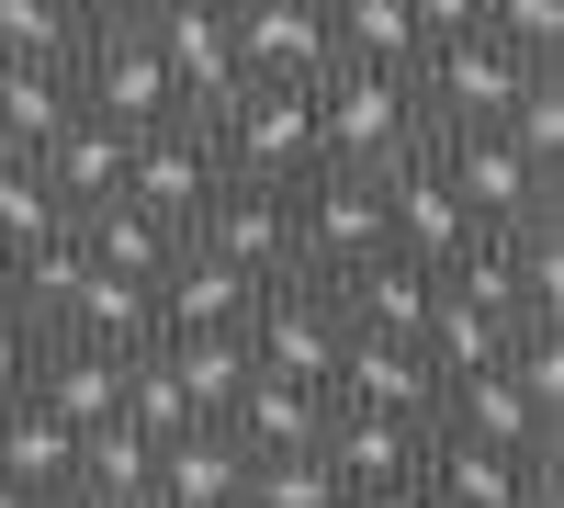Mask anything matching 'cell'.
<instances>
[{
    "mask_svg": "<svg viewBox=\"0 0 564 508\" xmlns=\"http://www.w3.org/2000/svg\"><path fill=\"white\" fill-rule=\"evenodd\" d=\"M226 508H249V497H226Z\"/></svg>",
    "mask_w": 564,
    "mask_h": 508,
    "instance_id": "ee69618b",
    "label": "cell"
},
{
    "mask_svg": "<svg viewBox=\"0 0 564 508\" xmlns=\"http://www.w3.org/2000/svg\"><path fill=\"white\" fill-rule=\"evenodd\" d=\"M124 148H135L124 125H102V114H68V125L45 136L34 159H45V181H57V204H68V215H90V204H113V193H124Z\"/></svg>",
    "mask_w": 564,
    "mask_h": 508,
    "instance_id": "603a6c76",
    "label": "cell"
},
{
    "mask_svg": "<svg viewBox=\"0 0 564 508\" xmlns=\"http://www.w3.org/2000/svg\"><path fill=\"white\" fill-rule=\"evenodd\" d=\"M34 350H45V328H34L12 294H0V396H23V385H34Z\"/></svg>",
    "mask_w": 564,
    "mask_h": 508,
    "instance_id": "74e56055",
    "label": "cell"
},
{
    "mask_svg": "<svg viewBox=\"0 0 564 508\" xmlns=\"http://www.w3.org/2000/svg\"><path fill=\"white\" fill-rule=\"evenodd\" d=\"M350 508H441V497H430V486H417V475H406V486H361Z\"/></svg>",
    "mask_w": 564,
    "mask_h": 508,
    "instance_id": "ab89813d",
    "label": "cell"
},
{
    "mask_svg": "<svg viewBox=\"0 0 564 508\" xmlns=\"http://www.w3.org/2000/svg\"><path fill=\"white\" fill-rule=\"evenodd\" d=\"M327 385H294V374H249L238 385V407H226V430L249 441V464L260 452H316V430H327Z\"/></svg>",
    "mask_w": 564,
    "mask_h": 508,
    "instance_id": "44dd1931",
    "label": "cell"
},
{
    "mask_svg": "<svg viewBox=\"0 0 564 508\" xmlns=\"http://www.w3.org/2000/svg\"><path fill=\"white\" fill-rule=\"evenodd\" d=\"M68 114H79V90L57 57H0V148H45Z\"/></svg>",
    "mask_w": 564,
    "mask_h": 508,
    "instance_id": "83f0119b",
    "label": "cell"
},
{
    "mask_svg": "<svg viewBox=\"0 0 564 508\" xmlns=\"http://www.w3.org/2000/svg\"><path fill=\"white\" fill-rule=\"evenodd\" d=\"M327 12V45H339V57H372V68H417V12L406 0H316Z\"/></svg>",
    "mask_w": 564,
    "mask_h": 508,
    "instance_id": "4dcf8cb0",
    "label": "cell"
},
{
    "mask_svg": "<svg viewBox=\"0 0 564 508\" xmlns=\"http://www.w3.org/2000/svg\"><path fill=\"white\" fill-rule=\"evenodd\" d=\"M79 34H90V23H68L57 0H0V57H57V68H68Z\"/></svg>",
    "mask_w": 564,
    "mask_h": 508,
    "instance_id": "e575fe53",
    "label": "cell"
},
{
    "mask_svg": "<svg viewBox=\"0 0 564 508\" xmlns=\"http://www.w3.org/2000/svg\"><path fill=\"white\" fill-rule=\"evenodd\" d=\"M305 102H316V170H395L406 148H430V114H417L406 68L339 57L327 79H305Z\"/></svg>",
    "mask_w": 564,
    "mask_h": 508,
    "instance_id": "6da1fadb",
    "label": "cell"
},
{
    "mask_svg": "<svg viewBox=\"0 0 564 508\" xmlns=\"http://www.w3.org/2000/svg\"><path fill=\"white\" fill-rule=\"evenodd\" d=\"M68 90H79V114H102V125H124V136H148V125L181 114V90H170V68H159L148 12L90 23V34H79V57H68Z\"/></svg>",
    "mask_w": 564,
    "mask_h": 508,
    "instance_id": "277c9868",
    "label": "cell"
},
{
    "mask_svg": "<svg viewBox=\"0 0 564 508\" xmlns=\"http://www.w3.org/2000/svg\"><path fill=\"white\" fill-rule=\"evenodd\" d=\"M417 34H463V23H486V0H406Z\"/></svg>",
    "mask_w": 564,
    "mask_h": 508,
    "instance_id": "f35d334b",
    "label": "cell"
},
{
    "mask_svg": "<svg viewBox=\"0 0 564 508\" xmlns=\"http://www.w3.org/2000/svg\"><path fill=\"white\" fill-rule=\"evenodd\" d=\"M148 464H159V441L135 419H90L79 452H68V497L57 508H148Z\"/></svg>",
    "mask_w": 564,
    "mask_h": 508,
    "instance_id": "ffe728a7",
    "label": "cell"
},
{
    "mask_svg": "<svg viewBox=\"0 0 564 508\" xmlns=\"http://www.w3.org/2000/svg\"><path fill=\"white\" fill-rule=\"evenodd\" d=\"M486 34L531 45V57H564V0H486Z\"/></svg>",
    "mask_w": 564,
    "mask_h": 508,
    "instance_id": "8d00e7d4",
    "label": "cell"
},
{
    "mask_svg": "<svg viewBox=\"0 0 564 508\" xmlns=\"http://www.w3.org/2000/svg\"><path fill=\"white\" fill-rule=\"evenodd\" d=\"M327 396H339V407H384V419H441V374L417 361V339H372V328L339 339Z\"/></svg>",
    "mask_w": 564,
    "mask_h": 508,
    "instance_id": "4fadbf2b",
    "label": "cell"
},
{
    "mask_svg": "<svg viewBox=\"0 0 564 508\" xmlns=\"http://www.w3.org/2000/svg\"><path fill=\"white\" fill-rule=\"evenodd\" d=\"M339 305H350V328H372V339H417L430 305H441V271L406 260V249H372V260L339 271Z\"/></svg>",
    "mask_w": 564,
    "mask_h": 508,
    "instance_id": "d6986e66",
    "label": "cell"
},
{
    "mask_svg": "<svg viewBox=\"0 0 564 508\" xmlns=\"http://www.w3.org/2000/svg\"><path fill=\"white\" fill-rule=\"evenodd\" d=\"M124 374H135V350H113V339H79V328H45V350H34V407H57L68 430H90V419H113L124 407Z\"/></svg>",
    "mask_w": 564,
    "mask_h": 508,
    "instance_id": "5bb4252c",
    "label": "cell"
},
{
    "mask_svg": "<svg viewBox=\"0 0 564 508\" xmlns=\"http://www.w3.org/2000/svg\"><path fill=\"white\" fill-rule=\"evenodd\" d=\"M45 238H68V204H57V181H45L34 148H0V260H23Z\"/></svg>",
    "mask_w": 564,
    "mask_h": 508,
    "instance_id": "f1b7e54d",
    "label": "cell"
},
{
    "mask_svg": "<svg viewBox=\"0 0 564 508\" xmlns=\"http://www.w3.org/2000/svg\"><path fill=\"white\" fill-rule=\"evenodd\" d=\"M215 181H226V159H215L204 114H170V125H148V136L124 148V204L159 215V226H193Z\"/></svg>",
    "mask_w": 564,
    "mask_h": 508,
    "instance_id": "9c48e42d",
    "label": "cell"
},
{
    "mask_svg": "<svg viewBox=\"0 0 564 508\" xmlns=\"http://www.w3.org/2000/svg\"><path fill=\"white\" fill-rule=\"evenodd\" d=\"M508 339H520V316H508V305H463V294H441L430 328H417V361L452 385V374H486V361H508Z\"/></svg>",
    "mask_w": 564,
    "mask_h": 508,
    "instance_id": "4316f807",
    "label": "cell"
},
{
    "mask_svg": "<svg viewBox=\"0 0 564 508\" xmlns=\"http://www.w3.org/2000/svg\"><path fill=\"white\" fill-rule=\"evenodd\" d=\"M79 339H113V350H148L159 339V283H124V271H90L79 305H68Z\"/></svg>",
    "mask_w": 564,
    "mask_h": 508,
    "instance_id": "1f68e13d",
    "label": "cell"
},
{
    "mask_svg": "<svg viewBox=\"0 0 564 508\" xmlns=\"http://www.w3.org/2000/svg\"><path fill=\"white\" fill-rule=\"evenodd\" d=\"M113 419H135L148 441H170V430H193V407H181V385L159 374V350H135V374H124V407Z\"/></svg>",
    "mask_w": 564,
    "mask_h": 508,
    "instance_id": "d590c367",
    "label": "cell"
},
{
    "mask_svg": "<svg viewBox=\"0 0 564 508\" xmlns=\"http://www.w3.org/2000/svg\"><path fill=\"white\" fill-rule=\"evenodd\" d=\"M238 486H249V441L226 430V419L170 430V441H159V464H148V508H226Z\"/></svg>",
    "mask_w": 564,
    "mask_h": 508,
    "instance_id": "2e32d148",
    "label": "cell"
},
{
    "mask_svg": "<svg viewBox=\"0 0 564 508\" xmlns=\"http://www.w3.org/2000/svg\"><path fill=\"white\" fill-rule=\"evenodd\" d=\"M57 12H68V23H113L124 0H57Z\"/></svg>",
    "mask_w": 564,
    "mask_h": 508,
    "instance_id": "60d3db41",
    "label": "cell"
},
{
    "mask_svg": "<svg viewBox=\"0 0 564 508\" xmlns=\"http://www.w3.org/2000/svg\"><path fill=\"white\" fill-rule=\"evenodd\" d=\"M68 238L90 249V271H124V283H159V271H170V249H181V226H159V215H135V204L113 193V204H90V215H68Z\"/></svg>",
    "mask_w": 564,
    "mask_h": 508,
    "instance_id": "d4e9b609",
    "label": "cell"
},
{
    "mask_svg": "<svg viewBox=\"0 0 564 508\" xmlns=\"http://www.w3.org/2000/svg\"><path fill=\"white\" fill-rule=\"evenodd\" d=\"M249 361L260 374H294V385H327V361H339V339H350V305H339V283L327 271H282V283H260L249 294Z\"/></svg>",
    "mask_w": 564,
    "mask_h": 508,
    "instance_id": "8992f818",
    "label": "cell"
},
{
    "mask_svg": "<svg viewBox=\"0 0 564 508\" xmlns=\"http://www.w3.org/2000/svg\"><path fill=\"white\" fill-rule=\"evenodd\" d=\"M441 430H475V441H508V452H564V419H542L508 361H486V374H452V385H441Z\"/></svg>",
    "mask_w": 564,
    "mask_h": 508,
    "instance_id": "ac0fdd59",
    "label": "cell"
},
{
    "mask_svg": "<svg viewBox=\"0 0 564 508\" xmlns=\"http://www.w3.org/2000/svg\"><path fill=\"white\" fill-rule=\"evenodd\" d=\"M0 508H57V497H34V486H12V475H0Z\"/></svg>",
    "mask_w": 564,
    "mask_h": 508,
    "instance_id": "b9f144b4",
    "label": "cell"
},
{
    "mask_svg": "<svg viewBox=\"0 0 564 508\" xmlns=\"http://www.w3.org/2000/svg\"><path fill=\"white\" fill-rule=\"evenodd\" d=\"M430 159H441V181L463 193V215L497 226V238L564 204V170H542L508 125H430Z\"/></svg>",
    "mask_w": 564,
    "mask_h": 508,
    "instance_id": "7a4b0ae2",
    "label": "cell"
},
{
    "mask_svg": "<svg viewBox=\"0 0 564 508\" xmlns=\"http://www.w3.org/2000/svg\"><path fill=\"white\" fill-rule=\"evenodd\" d=\"M148 34H159V68H170V90H181V114H215L226 90L249 79V68H238V23H226V0H159Z\"/></svg>",
    "mask_w": 564,
    "mask_h": 508,
    "instance_id": "30bf717a",
    "label": "cell"
},
{
    "mask_svg": "<svg viewBox=\"0 0 564 508\" xmlns=\"http://www.w3.org/2000/svg\"><path fill=\"white\" fill-rule=\"evenodd\" d=\"M226 23H238V68L249 79H327L339 68L316 0H226Z\"/></svg>",
    "mask_w": 564,
    "mask_h": 508,
    "instance_id": "9a60e30c",
    "label": "cell"
},
{
    "mask_svg": "<svg viewBox=\"0 0 564 508\" xmlns=\"http://www.w3.org/2000/svg\"><path fill=\"white\" fill-rule=\"evenodd\" d=\"M553 452H508V441H475V430H441L430 419V452H417V486L441 508H531V475Z\"/></svg>",
    "mask_w": 564,
    "mask_h": 508,
    "instance_id": "7c38bea8",
    "label": "cell"
},
{
    "mask_svg": "<svg viewBox=\"0 0 564 508\" xmlns=\"http://www.w3.org/2000/svg\"><path fill=\"white\" fill-rule=\"evenodd\" d=\"M148 350H159V374L181 385V407H193V419H226V407H238V385L260 374L238 328H170V339H148Z\"/></svg>",
    "mask_w": 564,
    "mask_h": 508,
    "instance_id": "cb8c5ba5",
    "label": "cell"
},
{
    "mask_svg": "<svg viewBox=\"0 0 564 508\" xmlns=\"http://www.w3.org/2000/svg\"><path fill=\"white\" fill-rule=\"evenodd\" d=\"M249 271H226L215 249H193V238H181L170 249V271H159V339L170 328H249Z\"/></svg>",
    "mask_w": 564,
    "mask_h": 508,
    "instance_id": "7402d4cb",
    "label": "cell"
},
{
    "mask_svg": "<svg viewBox=\"0 0 564 508\" xmlns=\"http://www.w3.org/2000/svg\"><path fill=\"white\" fill-rule=\"evenodd\" d=\"M372 249H395L384 181L372 170H305L294 181V271H327V283H339V271L372 260Z\"/></svg>",
    "mask_w": 564,
    "mask_h": 508,
    "instance_id": "52a82bcc",
    "label": "cell"
},
{
    "mask_svg": "<svg viewBox=\"0 0 564 508\" xmlns=\"http://www.w3.org/2000/svg\"><path fill=\"white\" fill-rule=\"evenodd\" d=\"M68 452H79V430L57 419V407L0 396V475H12V486H34V497H68Z\"/></svg>",
    "mask_w": 564,
    "mask_h": 508,
    "instance_id": "484cf974",
    "label": "cell"
},
{
    "mask_svg": "<svg viewBox=\"0 0 564 508\" xmlns=\"http://www.w3.org/2000/svg\"><path fill=\"white\" fill-rule=\"evenodd\" d=\"M124 12H159V0H124Z\"/></svg>",
    "mask_w": 564,
    "mask_h": 508,
    "instance_id": "7bdbcfd3",
    "label": "cell"
},
{
    "mask_svg": "<svg viewBox=\"0 0 564 508\" xmlns=\"http://www.w3.org/2000/svg\"><path fill=\"white\" fill-rule=\"evenodd\" d=\"M181 238L215 249L226 271H249V283H282L294 271V181H215Z\"/></svg>",
    "mask_w": 564,
    "mask_h": 508,
    "instance_id": "ba28073f",
    "label": "cell"
},
{
    "mask_svg": "<svg viewBox=\"0 0 564 508\" xmlns=\"http://www.w3.org/2000/svg\"><path fill=\"white\" fill-rule=\"evenodd\" d=\"M372 181H384V226H395V249L406 260H463V249H475V238H497V226H475V215H463V193H452V181H441V159L430 148H406L395 170H372Z\"/></svg>",
    "mask_w": 564,
    "mask_h": 508,
    "instance_id": "8fae6325",
    "label": "cell"
},
{
    "mask_svg": "<svg viewBox=\"0 0 564 508\" xmlns=\"http://www.w3.org/2000/svg\"><path fill=\"white\" fill-rule=\"evenodd\" d=\"M79 283H90V249H79V238H45V249H23V260H0V294H12L34 328H68Z\"/></svg>",
    "mask_w": 564,
    "mask_h": 508,
    "instance_id": "f546056e",
    "label": "cell"
},
{
    "mask_svg": "<svg viewBox=\"0 0 564 508\" xmlns=\"http://www.w3.org/2000/svg\"><path fill=\"white\" fill-rule=\"evenodd\" d=\"M238 497L249 508H350V486L327 475V452H260Z\"/></svg>",
    "mask_w": 564,
    "mask_h": 508,
    "instance_id": "d6a6232c",
    "label": "cell"
},
{
    "mask_svg": "<svg viewBox=\"0 0 564 508\" xmlns=\"http://www.w3.org/2000/svg\"><path fill=\"white\" fill-rule=\"evenodd\" d=\"M406 79H417V114H430V125H497L508 102H520V79H531V45L463 23V34H430V45H417Z\"/></svg>",
    "mask_w": 564,
    "mask_h": 508,
    "instance_id": "5b68a950",
    "label": "cell"
},
{
    "mask_svg": "<svg viewBox=\"0 0 564 508\" xmlns=\"http://www.w3.org/2000/svg\"><path fill=\"white\" fill-rule=\"evenodd\" d=\"M316 452H327V475H339L350 497H361V486H406V475H417V452H430V419H384V407H327Z\"/></svg>",
    "mask_w": 564,
    "mask_h": 508,
    "instance_id": "e0dca14e",
    "label": "cell"
},
{
    "mask_svg": "<svg viewBox=\"0 0 564 508\" xmlns=\"http://www.w3.org/2000/svg\"><path fill=\"white\" fill-rule=\"evenodd\" d=\"M520 148L542 159V170H564V57H531V79H520V102L497 114Z\"/></svg>",
    "mask_w": 564,
    "mask_h": 508,
    "instance_id": "836d02e7",
    "label": "cell"
},
{
    "mask_svg": "<svg viewBox=\"0 0 564 508\" xmlns=\"http://www.w3.org/2000/svg\"><path fill=\"white\" fill-rule=\"evenodd\" d=\"M204 136H215L226 181H305L316 170V102H305V79H238L204 114Z\"/></svg>",
    "mask_w": 564,
    "mask_h": 508,
    "instance_id": "3957f363",
    "label": "cell"
}]
</instances>
